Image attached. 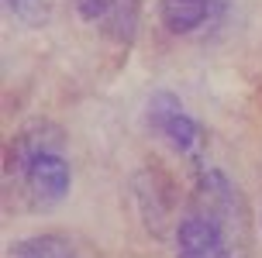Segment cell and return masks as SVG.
Wrapping results in <instances>:
<instances>
[{
  "mask_svg": "<svg viewBox=\"0 0 262 258\" xmlns=\"http://www.w3.org/2000/svg\"><path fill=\"white\" fill-rule=\"evenodd\" d=\"M176 258H249L252 217L249 203L221 169L196 176L183 217L176 220Z\"/></svg>",
  "mask_w": 262,
  "mask_h": 258,
  "instance_id": "cell-1",
  "label": "cell"
},
{
  "mask_svg": "<svg viewBox=\"0 0 262 258\" xmlns=\"http://www.w3.org/2000/svg\"><path fill=\"white\" fill-rule=\"evenodd\" d=\"M62 145L66 134L45 121L14 138L11 152H7V166L11 172H17V179L25 186L21 193L28 196L31 206H55L69 193L73 172H69V158H66Z\"/></svg>",
  "mask_w": 262,
  "mask_h": 258,
  "instance_id": "cell-2",
  "label": "cell"
},
{
  "mask_svg": "<svg viewBox=\"0 0 262 258\" xmlns=\"http://www.w3.org/2000/svg\"><path fill=\"white\" fill-rule=\"evenodd\" d=\"M145 124L172 152H193L200 145V134H204L200 124L183 110V100L169 90H156L145 100Z\"/></svg>",
  "mask_w": 262,
  "mask_h": 258,
  "instance_id": "cell-3",
  "label": "cell"
},
{
  "mask_svg": "<svg viewBox=\"0 0 262 258\" xmlns=\"http://www.w3.org/2000/svg\"><path fill=\"white\" fill-rule=\"evenodd\" d=\"M76 14L86 25L100 28V35L111 38L114 45L128 49L138 31L142 17V0H73Z\"/></svg>",
  "mask_w": 262,
  "mask_h": 258,
  "instance_id": "cell-4",
  "label": "cell"
},
{
  "mask_svg": "<svg viewBox=\"0 0 262 258\" xmlns=\"http://www.w3.org/2000/svg\"><path fill=\"white\" fill-rule=\"evenodd\" d=\"M224 14V0H159V21L172 35H193Z\"/></svg>",
  "mask_w": 262,
  "mask_h": 258,
  "instance_id": "cell-5",
  "label": "cell"
},
{
  "mask_svg": "<svg viewBox=\"0 0 262 258\" xmlns=\"http://www.w3.org/2000/svg\"><path fill=\"white\" fill-rule=\"evenodd\" d=\"M7 258H73V248L59 234H38V238H25L11 245Z\"/></svg>",
  "mask_w": 262,
  "mask_h": 258,
  "instance_id": "cell-6",
  "label": "cell"
},
{
  "mask_svg": "<svg viewBox=\"0 0 262 258\" xmlns=\"http://www.w3.org/2000/svg\"><path fill=\"white\" fill-rule=\"evenodd\" d=\"M4 4H7L11 11H25V7H28V4H31V0H4Z\"/></svg>",
  "mask_w": 262,
  "mask_h": 258,
  "instance_id": "cell-7",
  "label": "cell"
},
{
  "mask_svg": "<svg viewBox=\"0 0 262 258\" xmlns=\"http://www.w3.org/2000/svg\"><path fill=\"white\" fill-rule=\"evenodd\" d=\"M259 224H262V217H259Z\"/></svg>",
  "mask_w": 262,
  "mask_h": 258,
  "instance_id": "cell-8",
  "label": "cell"
}]
</instances>
